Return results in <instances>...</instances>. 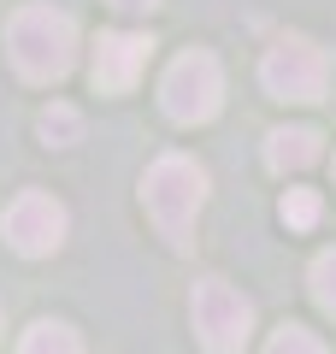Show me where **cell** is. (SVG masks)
I'll return each instance as SVG.
<instances>
[{"label": "cell", "instance_id": "cell-1", "mask_svg": "<svg viewBox=\"0 0 336 354\" xmlns=\"http://www.w3.org/2000/svg\"><path fill=\"white\" fill-rule=\"evenodd\" d=\"M6 59L24 83H65L77 65V24L48 0H30L6 24Z\"/></svg>", "mask_w": 336, "mask_h": 354}, {"label": "cell", "instance_id": "cell-8", "mask_svg": "<svg viewBox=\"0 0 336 354\" xmlns=\"http://www.w3.org/2000/svg\"><path fill=\"white\" fill-rule=\"evenodd\" d=\"M319 153H324V148H319V130H307V124H295V130H272V136H265V165H272L277 177L307 171Z\"/></svg>", "mask_w": 336, "mask_h": 354}, {"label": "cell", "instance_id": "cell-13", "mask_svg": "<svg viewBox=\"0 0 336 354\" xmlns=\"http://www.w3.org/2000/svg\"><path fill=\"white\" fill-rule=\"evenodd\" d=\"M277 213H283L289 230H312V225H319V195H312V189H289Z\"/></svg>", "mask_w": 336, "mask_h": 354}, {"label": "cell", "instance_id": "cell-5", "mask_svg": "<svg viewBox=\"0 0 336 354\" xmlns=\"http://www.w3.org/2000/svg\"><path fill=\"white\" fill-rule=\"evenodd\" d=\"M260 83L272 101H324V88H330V59H324V48H312L307 36H283L265 48L260 59Z\"/></svg>", "mask_w": 336, "mask_h": 354}, {"label": "cell", "instance_id": "cell-10", "mask_svg": "<svg viewBox=\"0 0 336 354\" xmlns=\"http://www.w3.org/2000/svg\"><path fill=\"white\" fill-rule=\"evenodd\" d=\"M36 130L48 136V148H71V142L83 136V113H77V106H65V101H53V106H41Z\"/></svg>", "mask_w": 336, "mask_h": 354}, {"label": "cell", "instance_id": "cell-4", "mask_svg": "<svg viewBox=\"0 0 336 354\" xmlns=\"http://www.w3.org/2000/svg\"><path fill=\"white\" fill-rule=\"evenodd\" d=\"M189 319L207 354H242L254 337V301L242 290H230L224 278H200L189 295Z\"/></svg>", "mask_w": 336, "mask_h": 354}, {"label": "cell", "instance_id": "cell-6", "mask_svg": "<svg viewBox=\"0 0 336 354\" xmlns=\"http://www.w3.org/2000/svg\"><path fill=\"white\" fill-rule=\"evenodd\" d=\"M65 207L53 201L48 189H24L12 195V207L0 213V236H6V248L24 254V260H41V254H53L65 242Z\"/></svg>", "mask_w": 336, "mask_h": 354}, {"label": "cell", "instance_id": "cell-2", "mask_svg": "<svg viewBox=\"0 0 336 354\" xmlns=\"http://www.w3.org/2000/svg\"><path fill=\"white\" fill-rule=\"evenodd\" d=\"M142 207H148L153 230H160L171 248H189L195 236V218L207 207V171H200L189 153H160L142 177Z\"/></svg>", "mask_w": 336, "mask_h": 354}, {"label": "cell", "instance_id": "cell-12", "mask_svg": "<svg viewBox=\"0 0 336 354\" xmlns=\"http://www.w3.org/2000/svg\"><path fill=\"white\" fill-rule=\"evenodd\" d=\"M265 354H324V342L307 325H277L272 342H265Z\"/></svg>", "mask_w": 336, "mask_h": 354}, {"label": "cell", "instance_id": "cell-7", "mask_svg": "<svg viewBox=\"0 0 336 354\" xmlns=\"http://www.w3.org/2000/svg\"><path fill=\"white\" fill-rule=\"evenodd\" d=\"M148 53H153V36H142V30H106L95 41V59H88L95 95H124V88H136V77L148 71Z\"/></svg>", "mask_w": 336, "mask_h": 354}, {"label": "cell", "instance_id": "cell-14", "mask_svg": "<svg viewBox=\"0 0 336 354\" xmlns=\"http://www.w3.org/2000/svg\"><path fill=\"white\" fill-rule=\"evenodd\" d=\"M106 6H118V12H153L160 0H106Z\"/></svg>", "mask_w": 336, "mask_h": 354}, {"label": "cell", "instance_id": "cell-3", "mask_svg": "<svg viewBox=\"0 0 336 354\" xmlns=\"http://www.w3.org/2000/svg\"><path fill=\"white\" fill-rule=\"evenodd\" d=\"M160 106H165L171 124H207V118H218V106H224V65L212 59L207 48L177 53V59L165 65V77H160Z\"/></svg>", "mask_w": 336, "mask_h": 354}, {"label": "cell", "instance_id": "cell-11", "mask_svg": "<svg viewBox=\"0 0 336 354\" xmlns=\"http://www.w3.org/2000/svg\"><path fill=\"white\" fill-rule=\"evenodd\" d=\"M307 283H312V301H319L324 313L336 319V248H324L319 260H312V272H307Z\"/></svg>", "mask_w": 336, "mask_h": 354}, {"label": "cell", "instance_id": "cell-9", "mask_svg": "<svg viewBox=\"0 0 336 354\" xmlns=\"http://www.w3.org/2000/svg\"><path fill=\"white\" fill-rule=\"evenodd\" d=\"M18 354H83V337L65 319H36L24 330V342H18Z\"/></svg>", "mask_w": 336, "mask_h": 354}]
</instances>
